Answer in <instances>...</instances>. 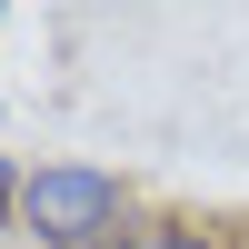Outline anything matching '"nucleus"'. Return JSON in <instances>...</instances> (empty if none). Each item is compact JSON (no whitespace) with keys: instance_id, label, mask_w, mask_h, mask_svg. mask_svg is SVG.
Masks as SVG:
<instances>
[{"instance_id":"3","label":"nucleus","mask_w":249,"mask_h":249,"mask_svg":"<svg viewBox=\"0 0 249 249\" xmlns=\"http://www.w3.org/2000/svg\"><path fill=\"white\" fill-rule=\"evenodd\" d=\"M20 179H30V170H20L10 150H0V230H20Z\"/></svg>"},{"instance_id":"2","label":"nucleus","mask_w":249,"mask_h":249,"mask_svg":"<svg viewBox=\"0 0 249 249\" xmlns=\"http://www.w3.org/2000/svg\"><path fill=\"white\" fill-rule=\"evenodd\" d=\"M120 249H230V239H210V219H150V230H130Z\"/></svg>"},{"instance_id":"4","label":"nucleus","mask_w":249,"mask_h":249,"mask_svg":"<svg viewBox=\"0 0 249 249\" xmlns=\"http://www.w3.org/2000/svg\"><path fill=\"white\" fill-rule=\"evenodd\" d=\"M230 249H249V230H239V239H230Z\"/></svg>"},{"instance_id":"1","label":"nucleus","mask_w":249,"mask_h":249,"mask_svg":"<svg viewBox=\"0 0 249 249\" xmlns=\"http://www.w3.org/2000/svg\"><path fill=\"white\" fill-rule=\"evenodd\" d=\"M20 239L30 249H120L130 239V179L100 160H40L20 179Z\"/></svg>"}]
</instances>
